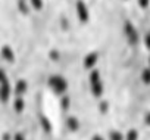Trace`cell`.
I'll return each mask as SVG.
<instances>
[{"label":"cell","mask_w":150,"mask_h":140,"mask_svg":"<svg viewBox=\"0 0 150 140\" xmlns=\"http://www.w3.org/2000/svg\"><path fill=\"white\" fill-rule=\"evenodd\" d=\"M99 109H100V112H102V114H106V112H108V109H109V103H108L106 100H102V102H100V105H99Z\"/></svg>","instance_id":"obj_21"},{"label":"cell","mask_w":150,"mask_h":140,"mask_svg":"<svg viewBox=\"0 0 150 140\" xmlns=\"http://www.w3.org/2000/svg\"><path fill=\"white\" fill-rule=\"evenodd\" d=\"M47 84L49 87L59 96H65L66 90H68V81L63 75H50L49 80H47Z\"/></svg>","instance_id":"obj_1"},{"label":"cell","mask_w":150,"mask_h":140,"mask_svg":"<svg viewBox=\"0 0 150 140\" xmlns=\"http://www.w3.org/2000/svg\"><path fill=\"white\" fill-rule=\"evenodd\" d=\"M41 127H43V130L46 133H50L52 131V122H50V119L46 118V117H41Z\"/></svg>","instance_id":"obj_15"},{"label":"cell","mask_w":150,"mask_h":140,"mask_svg":"<svg viewBox=\"0 0 150 140\" xmlns=\"http://www.w3.org/2000/svg\"><path fill=\"white\" fill-rule=\"evenodd\" d=\"M49 58H50L52 60H54V62H56V60H59V59H60V55H59V52H57V50L52 49V50L49 52Z\"/></svg>","instance_id":"obj_19"},{"label":"cell","mask_w":150,"mask_h":140,"mask_svg":"<svg viewBox=\"0 0 150 140\" xmlns=\"http://www.w3.org/2000/svg\"><path fill=\"white\" fill-rule=\"evenodd\" d=\"M27 90H28V83H27V80L19 78V80L15 83V93H16V96H18V97H22V96L27 93Z\"/></svg>","instance_id":"obj_7"},{"label":"cell","mask_w":150,"mask_h":140,"mask_svg":"<svg viewBox=\"0 0 150 140\" xmlns=\"http://www.w3.org/2000/svg\"><path fill=\"white\" fill-rule=\"evenodd\" d=\"M13 109H15V112H18V114H21V112L25 109V102H24L22 97H16V99L13 100Z\"/></svg>","instance_id":"obj_12"},{"label":"cell","mask_w":150,"mask_h":140,"mask_svg":"<svg viewBox=\"0 0 150 140\" xmlns=\"http://www.w3.org/2000/svg\"><path fill=\"white\" fill-rule=\"evenodd\" d=\"M28 2H30L31 9L35 11V12H40L44 8V2H43V0H28Z\"/></svg>","instance_id":"obj_14"},{"label":"cell","mask_w":150,"mask_h":140,"mask_svg":"<svg viewBox=\"0 0 150 140\" xmlns=\"http://www.w3.org/2000/svg\"><path fill=\"white\" fill-rule=\"evenodd\" d=\"M138 6L141 9H147L150 6V0H138Z\"/></svg>","instance_id":"obj_22"},{"label":"cell","mask_w":150,"mask_h":140,"mask_svg":"<svg viewBox=\"0 0 150 140\" xmlns=\"http://www.w3.org/2000/svg\"><path fill=\"white\" fill-rule=\"evenodd\" d=\"M140 78H141V83H143V84H146V86L150 84V68H149V66L144 68L143 71H141Z\"/></svg>","instance_id":"obj_13"},{"label":"cell","mask_w":150,"mask_h":140,"mask_svg":"<svg viewBox=\"0 0 150 140\" xmlns=\"http://www.w3.org/2000/svg\"><path fill=\"white\" fill-rule=\"evenodd\" d=\"M13 140H25V137H24V134H22V133H16V134H15V137H13Z\"/></svg>","instance_id":"obj_23"},{"label":"cell","mask_w":150,"mask_h":140,"mask_svg":"<svg viewBox=\"0 0 150 140\" xmlns=\"http://www.w3.org/2000/svg\"><path fill=\"white\" fill-rule=\"evenodd\" d=\"M16 8H18L21 15H24V16L30 15L31 6H30V2H27V0H18V2H16Z\"/></svg>","instance_id":"obj_8"},{"label":"cell","mask_w":150,"mask_h":140,"mask_svg":"<svg viewBox=\"0 0 150 140\" xmlns=\"http://www.w3.org/2000/svg\"><path fill=\"white\" fill-rule=\"evenodd\" d=\"M91 87V95L94 96V97H100L102 95H103V92H105V84H103V81H100V83H97V84H94V86H90Z\"/></svg>","instance_id":"obj_10"},{"label":"cell","mask_w":150,"mask_h":140,"mask_svg":"<svg viewBox=\"0 0 150 140\" xmlns=\"http://www.w3.org/2000/svg\"><path fill=\"white\" fill-rule=\"evenodd\" d=\"M66 125H68V128L71 131H77L80 128V121H78V118H75V117H69L66 119Z\"/></svg>","instance_id":"obj_11"},{"label":"cell","mask_w":150,"mask_h":140,"mask_svg":"<svg viewBox=\"0 0 150 140\" xmlns=\"http://www.w3.org/2000/svg\"><path fill=\"white\" fill-rule=\"evenodd\" d=\"M2 58H3V60L8 62V63H15V60H16V56H15L13 49H12L11 46H8V44H5V46L2 47Z\"/></svg>","instance_id":"obj_6"},{"label":"cell","mask_w":150,"mask_h":140,"mask_svg":"<svg viewBox=\"0 0 150 140\" xmlns=\"http://www.w3.org/2000/svg\"><path fill=\"white\" fill-rule=\"evenodd\" d=\"M125 2H127V0H125Z\"/></svg>","instance_id":"obj_27"},{"label":"cell","mask_w":150,"mask_h":140,"mask_svg":"<svg viewBox=\"0 0 150 140\" xmlns=\"http://www.w3.org/2000/svg\"><path fill=\"white\" fill-rule=\"evenodd\" d=\"M0 80H2V100L6 103L11 97V93H12V87L9 84V80L6 77V72L2 71V74H0Z\"/></svg>","instance_id":"obj_5"},{"label":"cell","mask_w":150,"mask_h":140,"mask_svg":"<svg viewBox=\"0 0 150 140\" xmlns=\"http://www.w3.org/2000/svg\"><path fill=\"white\" fill-rule=\"evenodd\" d=\"M109 140H124V136H122L121 131L112 130V131L109 133Z\"/></svg>","instance_id":"obj_16"},{"label":"cell","mask_w":150,"mask_h":140,"mask_svg":"<svg viewBox=\"0 0 150 140\" xmlns=\"http://www.w3.org/2000/svg\"><path fill=\"white\" fill-rule=\"evenodd\" d=\"M125 140H138V133H137V130H129L128 133H127V137H125Z\"/></svg>","instance_id":"obj_18"},{"label":"cell","mask_w":150,"mask_h":140,"mask_svg":"<svg viewBox=\"0 0 150 140\" xmlns=\"http://www.w3.org/2000/svg\"><path fill=\"white\" fill-rule=\"evenodd\" d=\"M143 41H144V46H146V49L150 52V30L144 34V38H143Z\"/></svg>","instance_id":"obj_20"},{"label":"cell","mask_w":150,"mask_h":140,"mask_svg":"<svg viewBox=\"0 0 150 140\" xmlns=\"http://www.w3.org/2000/svg\"><path fill=\"white\" fill-rule=\"evenodd\" d=\"M91 140H103V137H102V136H99V134H97V136H94V137H93V139H91Z\"/></svg>","instance_id":"obj_25"},{"label":"cell","mask_w":150,"mask_h":140,"mask_svg":"<svg viewBox=\"0 0 150 140\" xmlns=\"http://www.w3.org/2000/svg\"><path fill=\"white\" fill-rule=\"evenodd\" d=\"M124 34L129 46H137L140 43V34L131 21H125L124 24Z\"/></svg>","instance_id":"obj_2"},{"label":"cell","mask_w":150,"mask_h":140,"mask_svg":"<svg viewBox=\"0 0 150 140\" xmlns=\"http://www.w3.org/2000/svg\"><path fill=\"white\" fill-rule=\"evenodd\" d=\"M97 62H99V53L97 52H88L83 59V66L86 69H88V71H93V69H96Z\"/></svg>","instance_id":"obj_4"},{"label":"cell","mask_w":150,"mask_h":140,"mask_svg":"<svg viewBox=\"0 0 150 140\" xmlns=\"http://www.w3.org/2000/svg\"><path fill=\"white\" fill-rule=\"evenodd\" d=\"M88 81H90V86H94L97 83L102 81V75H100V71L96 68L93 71H90V75H88Z\"/></svg>","instance_id":"obj_9"},{"label":"cell","mask_w":150,"mask_h":140,"mask_svg":"<svg viewBox=\"0 0 150 140\" xmlns=\"http://www.w3.org/2000/svg\"><path fill=\"white\" fill-rule=\"evenodd\" d=\"M75 12H77L78 21L81 24H88V21H90V11H88V8H87L84 0H77V3H75Z\"/></svg>","instance_id":"obj_3"},{"label":"cell","mask_w":150,"mask_h":140,"mask_svg":"<svg viewBox=\"0 0 150 140\" xmlns=\"http://www.w3.org/2000/svg\"><path fill=\"white\" fill-rule=\"evenodd\" d=\"M147 63H149V68H150V55H149V60H147Z\"/></svg>","instance_id":"obj_26"},{"label":"cell","mask_w":150,"mask_h":140,"mask_svg":"<svg viewBox=\"0 0 150 140\" xmlns=\"http://www.w3.org/2000/svg\"><path fill=\"white\" fill-rule=\"evenodd\" d=\"M60 106H62L63 111H66V109L71 106V99H69L68 96H62V97H60Z\"/></svg>","instance_id":"obj_17"},{"label":"cell","mask_w":150,"mask_h":140,"mask_svg":"<svg viewBox=\"0 0 150 140\" xmlns=\"http://www.w3.org/2000/svg\"><path fill=\"white\" fill-rule=\"evenodd\" d=\"M144 122H146L147 125H150V111H149V112L144 115Z\"/></svg>","instance_id":"obj_24"}]
</instances>
